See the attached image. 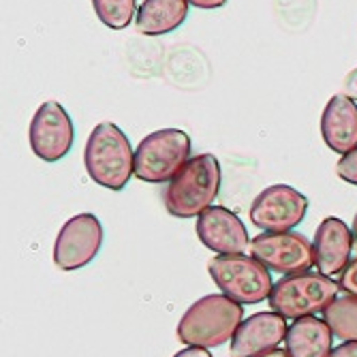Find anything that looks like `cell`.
<instances>
[{"mask_svg": "<svg viewBox=\"0 0 357 357\" xmlns=\"http://www.w3.org/2000/svg\"><path fill=\"white\" fill-rule=\"evenodd\" d=\"M84 165L99 186L122 190L135 176V150L128 137L112 122H101L92 128L84 150Z\"/></svg>", "mask_w": 357, "mask_h": 357, "instance_id": "obj_1", "label": "cell"}, {"mask_svg": "<svg viewBox=\"0 0 357 357\" xmlns=\"http://www.w3.org/2000/svg\"><path fill=\"white\" fill-rule=\"evenodd\" d=\"M244 321V308L227 296H206L182 314L178 338L188 347L212 349L231 340Z\"/></svg>", "mask_w": 357, "mask_h": 357, "instance_id": "obj_2", "label": "cell"}, {"mask_svg": "<svg viewBox=\"0 0 357 357\" xmlns=\"http://www.w3.org/2000/svg\"><path fill=\"white\" fill-rule=\"evenodd\" d=\"M220 192V163L214 154L192 156L165 188V208L176 218H195Z\"/></svg>", "mask_w": 357, "mask_h": 357, "instance_id": "obj_3", "label": "cell"}, {"mask_svg": "<svg viewBox=\"0 0 357 357\" xmlns=\"http://www.w3.org/2000/svg\"><path fill=\"white\" fill-rule=\"evenodd\" d=\"M340 284L326 274L302 272L282 276L274 289L270 306L274 312L284 319H304L314 317L317 312H326L328 306L338 298Z\"/></svg>", "mask_w": 357, "mask_h": 357, "instance_id": "obj_4", "label": "cell"}, {"mask_svg": "<svg viewBox=\"0 0 357 357\" xmlns=\"http://www.w3.org/2000/svg\"><path fill=\"white\" fill-rule=\"evenodd\" d=\"M210 276L222 296L236 300L238 304H259L272 296L270 270L259 264L255 257L246 255H218L208 264Z\"/></svg>", "mask_w": 357, "mask_h": 357, "instance_id": "obj_5", "label": "cell"}, {"mask_svg": "<svg viewBox=\"0 0 357 357\" xmlns=\"http://www.w3.org/2000/svg\"><path fill=\"white\" fill-rule=\"evenodd\" d=\"M190 160V137L180 128L146 135L135 150V176L150 184L172 182Z\"/></svg>", "mask_w": 357, "mask_h": 357, "instance_id": "obj_6", "label": "cell"}, {"mask_svg": "<svg viewBox=\"0 0 357 357\" xmlns=\"http://www.w3.org/2000/svg\"><path fill=\"white\" fill-rule=\"evenodd\" d=\"M306 212L308 199L298 188L289 184H274L255 197L250 206V222L264 234H282L296 229Z\"/></svg>", "mask_w": 357, "mask_h": 357, "instance_id": "obj_7", "label": "cell"}, {"mask_svg": "<svg viewBox=\"0 0 357 357\" xmlns=\"http://www.w3.org/2000/svg\"><path fill=\"white\" fill-rule=\"evenodd\" d=\"M250 255L268 270L280 272L284 276L310 272V268L317 264L314 244H310V240L302 234L294 231L255 236L250 242Z\"/></svg>", "mask_w": 357, "mask_h": 357, "instance_id": "obj_8", "label": "cell"}, {"mask_svg": "<svg viewBox=\"0 0 357 357\" xmlns=\"http://www.w3.org/2000/svg\"><path fill=\"white\" fill-rule=\"evenodd\" d=\"M103 246V225L94 214H77L62 225L54 244V264L64 272L86 268Z\"/></svg>", "mask_w": 357, "mask_h": 357, "instance_id": "obj_9", "label": "cell"}, {"mask_svg": "<svg viewBox=\"0 0 357 357\" xmlns=\"http://www.w3.org/2000/svg\"><path fill=\"white\" fill-rule=\"evenodd\" d=\"M30 148L45 163H56L64 158L75 139L73 122L60 103L45 101L30 122Z\"/></svg>", "mask_w": 357, "mask_h": 357, "instance_id": "obj_10", "label": "cell"}, {"mask_svg": "<svg viewBox=\"0 0 357 357\" xmlns=\"http://www.w3.org/2000/svg\"><path fill=\"white\" fill-rule=\"evenodd\" d=\"M287 319L278 312H257L240 323L231 338V357H259L274 351L287 338Z\"/></svg>", "mask_w": 357, "mask_h": 357, "instance_id": "obj_11", "label": "cell"}, {"mask_svg": "<svg viewBox=\"0 0 357 357\" xmlns=\"http://www.w3.org/2000/svg\"><path fill=\"white\" fill-rule=\"evenodd\" d=\"M197 238L204 246L218 255H244L248 248V231L231 210L212 206L197 216Z\"/></svg>", "mask_w": 357, "mask_h": 357, "instance_id": "obj_12", "label": "cell"}, {"mask_svg": "<svg viewBox=\"0 0 357 357\" xmlns=\"http://www.w3.org/2000/svg\"><path fill=\"white\" fill-rule=\"evenodd\" d=\"M353 250V231L344 220L336 216L323 218L314 234V259L317 270L326 276L342 274L349 266V257Z\"/></svg>", "mask_w": 357, "mask_h": 357, "instance_id": "obj_13", "label": "cell"}, {"mask_svg": "<svg viewBox=\"0 0 357 357\" xmlns=\"http://www.w3.org/2000/svg\"><path fill=\"white\" fill-rule=\"evenodd\" d=\"M321 135L330 150L349 154L357 148V105L344 94H334L321 116Z\"/></svg>", "mask_w": 357, "mask_h": 357, "instance_id": "obj_14", "label": "cell"}, {"mask_svg": "<svg viewBox=\"0 0 357 357\" xmlns=\"http://www.w3.org/2000/svg\"><path fill=\"white\" fill-rule=\"evenodd\" d=\"M334 332L319 317L296 319L284 338V351L289 357H330Z\"/></svg>", "mask_w": 357, "mask_h": 357, "instance_id": "obj_15", "label": "cell"}, {"mask_svg": "<svg viewBox=\"0 0 357 357\" xmlns=\"http://www.w3.org/2000/svg\"><path fill=\"white\" fill-rule=\"evenodd\" d=\"M188 15L186 0H144L137 9L135 26L146 37H160L178 30Z\"/></svg>", "mask_w": 357, "mask_h": 357, "instance_id": "obj_16", "label": "cell"}, {"mask_svg": "<svg viewBox=\"0 0 357 357\" xmlns=\"http://www.w3.org/2000/svg\"><path fill=\"white\" fill-rule=\"evenodd\" d=\"M323 319H326L336 338L344 342H357V298H336L323 312Z\"/></svg>", "mask_w": 357, "mask_h": 357, "instance_id": "obj_17", "label": "cell"}, {"mask_svg": "<svg viewBox=\"0 0 357 357\" xmlns=\"http://www.w3.org/2000/svg\"><path fill=\"white\" fill-rule=\"evenodd\" d=\"M92 7L96 17L112 30H124L137 17L135 0H92Z\"/></svg>", "mask_w": 357, "mask_h": 357, "instance_id": "obj_18", "label": "cell"}, {"mask_svg": "<svg viewBox=\"0 0 357 357\" xmlns=\"http://www.w3.org/2000/svg\"><path fill=\"white\" fill-rule=\"evenodd\" d=\"M336 174L340 180L357 186V148L351 150L349 154H344L338 163H336Z\"/></svg>", "mask_w": 357, "mask_h": 357, "instance_id": "obj_19", "label": "cell"}, {"mask_svg": "<svg viewBox=\"0 0 357 357\" xmlns=\"http://www.w3.org/2000/svg\"><path fill=\"white\" fill-rule=\"evenodd\" d=\"M338 284H340V291H344V296L357 298V257L351 259L349 266L342 270Z\"/></svg>", "mask_w": 357, "mask_h": 357, "instance_id": "obj_20", "label": "cell"}, {"mask_svg": "<svg viewBox=\"0 0 357 357\" xmlns=\"http://www.w3.org/2000/svg\"><path fill=\"white\" fill-rule=\"evenodd\" d=\"M342 94L349 96V99H353V101H357V69H353V71L344 77Z\"/></svg>", "mask_w": 357, "mask_h": 357, "instance_id": "obj_21", "label": "cell"}, {"mask_svg": "<svg viewBox=\"0 0 357 357\" xmlns=\"http://www.w3.org/2000/svg\"><path fill=\"white\" fill-rule=\"evenodd\" d=\"M330 357H357V342H342L338 344Z\"/></svg>", "mask_w": 357, "mask_h": 357, "instance_id": "obj_22", "label": "cell"}, {"mask_svg": "<svg viewBox=\"0 0 357 357\" xmlns=\"http://www.w3.org/2000/svg\"><path fill=\"white\" fill-rule=\"evenodd\" d=\"M186 3L197 9H220L227 5V0H186Z\"/></svg>", "mask_w": 357, "mask_h": 357, "instance_id": "obj_23", "label": "cell"}, {"mask_svg": "<svg viewBox=\"0 0 357 357\" xmlns=\"http://www.w3.org/2000/svg\"><path fill=\"white\" fill-rule=\"evenodd\" d=\"M174 357H212L208 349H202V347H188V349H182L180 353H176Z\"/></svg>", "mask_w": 357, "mask_h": 357, "instance_id": "obj_24", "label": "cell"}, {"mask_svg": "<svg viewBox=\"0 0 357 357\" xmlns=\"http://www.w3.org/2000/svg\"><path fill=\"white\" fill-rule=\"evenodd\" d=\"M259 357H289V355H287V351L274 349V351H270V353H266V355H259Z\"/></svg>", "mask_w": 357, "mask_h": 357, "instance_id": "obj_25", "label": "cell"}, {"mask_svg": "<svg viewBox=\"0 0 357 357\" xmlns=\"http://www.w3.org/2000/svg\"><path fill=\"white\" fill-rule=\"evenodd\" d=\"M351 231H353V248L357 250V214L353 218V227H351Z\"/></svg>", "mask_w": 357, "mask_h": 357, "instance_id": "obj_26", "label": "cell"}]
</instances>
